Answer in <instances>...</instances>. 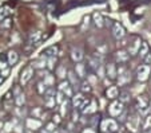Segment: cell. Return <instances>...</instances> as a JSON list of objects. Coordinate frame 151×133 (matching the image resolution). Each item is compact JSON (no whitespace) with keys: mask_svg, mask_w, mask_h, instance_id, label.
<instances>
[{"mask_svg":"<svg viewBox=\"0 0 151 133\" xmlns=\"http://www.w3.org/2000/svg\"><path fill=\"white\" fill-rule=\"evenodd\" d=\"M124 112V104L122 101H112L109 106V113L111 117H119Z\"/></svg>","mask_w":151,"mask_h":133,"instance_id":"6da1fadb","label":"cell"},{"mask_svg":"<svg viewBox=\"0 0 151 133\" xmlns=\"http://www.w3.org/2000/svg\"><path fill=\"white\" fill-rule=\"evenodd\" d=\"M150 71H151V67L150 65H140L139 67L137 69V78L138 81L140 82H145L148 79V75H150Z\"/></svg>","mask_w":151,"mask_h":133,"instance_id":"7a4b0ae2","label":"cell"},{"mask_svg":"<svg viewBox=\"0 0 151 133\" xmlns=\"http://www.w3.org/2000/svg\"><path fill=\"white\" fill-rule=\"evenodd\" d=\"M96 109H98V104L95 100H86L83 106L80 108L82 113H84V114H92V113L96 112Z\"/></svg>","mask_w":151,"mask_h":133,"instance_id":"3957f363","label":"cell"},{"mask_svg":"<svg viewBox=\"0 0 151 133\" xmlns=\"http://www.w3.org/2000/svg\"><path fill=\"white\" fill-rule=\"evenodd\" d=\"M32 75H34V67L27 66L26 69L22 71V74H20V85H22V86H26L29 82V79L32 78Z\"/></svg>","mask_w":151,"mask_h":133,"instance_id":"277c9868","label":"cell"},{"mask_svg":"<svg viewBox=\"0 0 151 133\" xmlns=\"http://www.w3.org/2000/svg\"><path fill=\"white\" fill-rule=\"evenodd\" d=\"M112 35H114L115 39H123L126 35V30L124 27H123V24L120 23H114L112 24Z\"/></svg>","mask_w":151,"mask_h":133,"instance_id":"5b68a950","label":"cell"},{"mask_svg":"<svg viewBox=\"0 0 151 133\" xmlns=\"http://www.w3.org/2000/svg\"><path fill=\"white\" fill-rule=\"evenodd\" d=\"M140 44H142V41H140V38H134V41L131 42V43L128 44V54H130V57H134V55L138 54V51H139V47Z\"/></svg>","mask_w":151,"mask_h":133,"instance_id":"8992f818","label":"cell"},{"mask_svg":"<svg viewBox=\"0 0 151 133\" xmlns=\"http://www.w3.org/2000/svg\"><path fill=\"white\" fill-rule=\"evenodd\" d=\"M71 59L75 62V63H79V62L83 61L84 58V54H83V50L79 49V47H72L71 49Z\"/></svg>","mask_w":151,"mask_h":133,"instance_id":"52a82bcc","label":"cell"},{"mask_svg":"<svg viewBox=\"0 0 151 133\" xmlns=\"http://www.w3.org/2000/svg\"><path fill=\"white\" fill-rule=\"evenodd\" d=\"M106 77H109L110 79L118 78V69L115 66V63H109L106 66Z\"/></svg>","mask_w":151,"mask_h":133,"instance_id":"ba28073f","label":"cell"},{"mask_svg":"<svg viewBox=\"0 0 151 133\" xmlns=\"http://www.w3.org/2000/svg\"><path fill=\"white\" fill-rule=\"evenodd\" d=\"M84 102H86V97L83 96V93H78V94H75V96L72 97V106H74L75 109H80Z\"/></svg>","mask_w":151,"mask_h":133,"instance_id":"9c48e42d","label":"cell"},{"mask_svg":"<svg viewBox=\"0 0 151 133\" xmlns=\"http://www.w3.org/2000/svg\"><path fill=\"white\" fill-rule=\"evenodd\" d=\"M139 122H140L139 117H137V116L128 117V120H127V128L131 130V132H137L138 128H139Z\"/></svg>","mask_w":151,"mask_h":133,"instance_id":"30bf717a","label":"cell"},{"mask_svg":"<svg viewBox=\"0 0 151 133\" xmlns=\"http://www.w3.org/2000/svg\"><path fill=\"white\" fill-rule=\"evenodd\" d=\"M75 74H76L80 79H83L86 75H87V66H86L83 62L75 63Z\"/></svg>","mask_w":151,"mask_h":133,"instance_id":"8fae6325","label":"cell"},{"mask_svg":"<svg viewBox=\"0 0 151 133\" xmlns=\"http://www.w3.org/2000/svg\"><path fill=\"white\" fill-rule=\"evenodd\" d=\"M128 59H130V54H128V51H126V50H119V51H116V54H115V61H116L118 63H126Z\"/></svg>","mask_w":151,"mask_h":133,"instance_id":"7c38bea8","label":"cell"},{"mask_svg":"<svg viewBox=\"0 0 151 133\" xmlns=\"http://www.w3.org/2000/svg\"><path fill=\"white\" fill-rule=\"evenodd\" d=\"M17 61H19V54L16 51H14V50H9L7 52V62H8V65L14 66V65L17 63Z\"/></svg>","mask_w":151,"mask_h":133,"instance_id":"4fadbf2b","label":"cell"},{"mask_svg":"<svg viewBox=\"0 0 151 133\" xmlns=\"http://www.w3.org/2000/svg\"><path fill=\"white\" fill-rule=\"evenodd\" d=\"M32 67H34V69L43 70L44 67H47V58L44 57V55H43V57H40V58L35 59V61L32 62Z\"/></svg>","mask_w":151,"mask_h":133,"instance_id":"5bb4252c","label":"cell"},{"mask_svg":"<svg viewBox=\"0 0 151 133\" xmlns=\"http://www.w3.org/2000/svg\"><path fill=\"white\" fill-rule=\"evenodd\" d=\"M116 79H118V85H119V86H123V85L128 84V82L131 81V77H130V73H128V70H127V71H124L123 74H119Z\"/></svg>","mask_w":151,"mask_h":133,"instance_id":"9a60e30c","label":"cell"},{"mask_svg":"<svg viewBox=\"0 0 151 133\" xmlns=\"http://www.w3.org/2000/svg\"><path fill=\"white\" fill-rule=\"evenodd\" d=\"M106 96H107L109 100L118 98V97H119V89H118V86H110L109 89H107V92H106Z\"/></svg>","mask_w":151,"mask_h":133,"instance_id":"2e32d148","label":"cell"},{"mask_svg":"<svg viewBox=\"0 0 151 133\" xmlns=\"http://www.w3.org/2000/svg\"><path fill=\"white\" fill-rule=\"evenodd\" d=\"M56 77L59 79H66V77H68V71H67L66 66L64 65H59V66L56 67Z\"/></svg>","mask_w":151,"mask_h":133,"instance_id":"e0dca14e","label":"cell"},{"mask_svg":"<svg viewBox=\"0 0 151 133\" xmlns=\"http://www.w3.org/2000/svg\"><path fill=\"white\" fill-rule=\"evenodd\" d=\"M150 52V47H148V43L147 42H142V44H140L139 47V51H138V55H139L140 59H145V57Z\"/></svg>","mask_w":151,"mask_h":133,"instance_id":"ac0fdd59","label":"cell"},{"mask_svg":"<svg viewBox=\"0 0 151 133\" xmlns=\"http://www.w3.org/2000/svg\"><path fill=\"white\" fill-rule=\"evenodd\" d=\"M92 19H94V24L98 27V28H102V27L104 26V19H103L102 14L95 12V14L92 15Z\"/></svg>","mask_w":151,"mask_h":133,"instance_id":"d6986e66","label":"cell"},{"mask_svg":"<svg viewBox=\"0 0 151 133\" xmlns=\"http://www.w3.org/2000/svg\"><path fill=\"white\" fill-rule=\"evenodd\" d=\"M68 81L71 85H74V87H80V84H79V77H76V74H75L74 71H68Z\"/></svg>","mask_w":151,"mask_h":133,"instance_id":"ffe728a7","label":"cell"},{"mask_svg":"<svg viewBox=\"0 0 151 133\" xmlns=\"http://www.w3.org/2000/svg\"><path fill=\"white\" fill-rule=\"evenodd\" d=\"M43 54H44V57H46V58H56V55H58V47L56 46L48 47V49L43 52Z\"/></svg>","mask_w":151,"mask_h":133,"instance_id":"44dd1931","label":"cell"},{"mask_svg":"<svg viewBox=\"0 0 151 133\" xmlns=\"http://www.w3.org/2000/svg\"><path fill=\"white\" fill-rule=\"evenodd\" d=\"M107 129H109L110 132H118V130H119L118 129V122L112 118L107 120Z\"/></svg>","mask_w":151,"mask_h":133,"instance_id":"7402d4cb","label":"cell"},{"mask_svg":"<svg viewBox=\"0 0 151 133\" xmlns=\"http://www.w3.org/2000/svg\"><path fill=\"white\" fill-rule=\"evenodd\" d=\"M43 82L46 84V86L52 87V86H54V84H55V77H54V75H51V74H47V75H44Z\"/></svg>","mask_w":151,"mask_h":133,"instance_id":"603a6c76","label":"cell"},{"mask_svg":"<svg viewBox=\"0 0 151 133\" xmlns=\"http://www.w3.org/2000/svg\"><path fill=\"white\" fill-rule=\"evenodd\" d=\"M40 36H42V34H40V31H36V32H32L31 35H29V43L31 44H35L39 42Z\"/></svg>","mask_w":151,"mask_h":133,"instance_id":"cb8c5ba5","label":"cell"},{"mask_svg":"<svg viewBox=\"0 0 151 133\" xmlns=\"http://www.w3.org/2000/svg\"><path fill=\"white\" fill-rule=\"evenodd\" d=\"M79 89L82 90L83 93H90V92H91V89H92V85L90 84L88 81H84V82H82V84H80Z\"/></svg>","mask_w":151,"mask_h":133,"instance_id":"d4e9b609","label":"cell"},{"mask_svg":"<svg viewBox=\"0 0 151 133\" xmlns=\"http://www.w3.org/2000/svg\"><path fill=\"white\" fill-rule=\"evenodd\" d=\"M60 106H62V108H60V116H66L67 113H68V106H70V102L66 100V101H63L62 104H60Z\"/></svg>","mask_w":151,"mask_h":133,"instance_id":"484cf974","label":"cell"},{"mask_svg":"<svg viewBox=\"0 0 151 133\" xmlns=\"http://www.w3.org/2000/svg\"><path fill=\"white\" fill-rule=\"evenodd\" d=\"M24 102H26V96H24L23 93H20V94H17V96L15 97V104H16L17 106H23Z\"/></svg>","mask_w":151,"mask_h":133,"instance_id":"4316f807","label":"cell"},{"mask_svg":"<svg viewBox=\"0 0 151 133\" xmlns=\"http://www.w3.org/2000/svg\"><path fill=\"white\" fill-rule=\"evenodd\" d=\"M96 77L100 79L106 78V67L103 66V65H99V67L96 69Z\"/></svg>","mask_w":151,"mask_h":133,"instance_id":"83f0119b","label":"cell"},{"mask_svg":"<svg viewBox=\"0 0 151 133\" xmlns=\"http://www.w3.org/2000/svg\"><path fill=\"white\" fill-rule=\"evenodd\" d=\"M55 129H56V124H55V122H50V124H47L46 128L42 130V133H54Z\"/></svg>","mask_w":151,"mask_h":133,"instance_id":"f1b7e54d","label":"cell"},{"mask_svg":"<svg viewBox=\"0 0 151 133\" xmlns=\"http://www.w3.org/2000/svg\"><path fill=\"white\" fill-rule=\"evenodd\" d=\"M44 102H46V106L47 108H55V105H58L56 104V98L55 97H51V98H44Z\"/></svg>","mask_w":151,"mask_h":133,"instance_id":"f546056e","label":"cell"},{"mask_svg":"<svg viewBox=\"0 0 151 133\" xmlns=\"http://www.w3.org/2000/svg\"><path fill=\"white\" fill-rule=\"evenodd\" d=\"M143 129H145V133H151V116H148L147 118H146Z\"/></svg>","mask_w":151,"mask_h":133,"instance_id":"4dcf8cb0","label":"cell"},{"mask_svg":"<svg viewBox=\"0 0 151 133\" xmlns=\"http://www.w3.org/2000/svg\"><path fill=\"white\" fill-rule=\"evenodd\" d=\"M8 14H9L8 7H3V8H0V22L6 20L7 16H8Z\"/></svg>","mask_w":151,"mask_h":133,"instance_id":"1f68e13d","label":"cell"},{"mask_svg":"<svg viewBox=\"0 0 151 133\" xmlns=\"http://www.w3.org/2000/svg\"><path fill=\"white\" fill-rule=\"evenodd\" d=\"M119 101H122L123 104H124V102H128L130 101V93H127V92L119 93Z\"/></svg>","mask_w":151,"mask_h":133,"instance_id":"d6a6232c","label":"cell"},{"mask_svg":"<svg viewBox=\"0 0 151 133\" xmlns=\"http://www.w3.org/2000/svg\"><path fill=\"white\" fill-rule=\"evenodd\" d=\"M47 89H48V86H46L44 82H39V84H37V92H39V94L44 96V93L47 92Z\"/></svg>","mask_w":151,"mask_h":133,"instance_id":"836d02e7","label":"cell"},{"mask_svg":"<svg viewBox=\"0 0 151 133\" xmlns=\"http://www.w3.org/2000/svg\"><path fill=\"white\" fill-rule=\"evenodd\" d=\"M55 63H56V58H47V67L50 70L55 69Z\"/></svg>","mask_w":151,"mask_h":133,"instance_id":"e575fe53","label":"cell"},{"mask_svg":"<svg viewBox=\"0 0 151 133\" xmlns=\"http://www.w3.org/2000/svg\"><path fill=\"white\" fill-rule=\"evenodd\" d=\"M27 125H28L29 128H39L42 124H40V121H35V120H34V121H32V120L29 118L28 121H27Z\"/></svg>","mask_w":151,"mask_h":133,"instance_id":"d590c367","label":"cell"},{"mask_svg":"<svg viewBox=\"0 0 151 133\" xmlns=\"http://www.w3.org/2000/svg\"><path fill=\"white\" fill-rule=\"evenodd\" d=\"M100 128H102V132H107V120H103L102 124H100Z\"/></svg>","mask_w":151,"mask_h":133,"instance_id":"8d00e7d4","label":"cell"},{"mask_svg":"<svg viewBox=\"0 0 151 133\" xmlns=\"http://www.w3.org/2000/svg\"><path fill=\"white\" fill-rule=\"evenodd\" d=\"M143 61H145V63H146V65H151V52H148V54L146 55Z\"/></svg>","mask_w":151,"mask_h":133,"instance_id":"74e56055","label":"cell"},{"mask_svg":"<svg viewBox=\"0 0 151 133\" xmlns=\"http://www.w3.org/2000/svg\"><path fill=\"white\" fill-rule=\"evenodd\" d=\"M106 51H107V47H106V44H103V46H99V47H98V52H102V54L104 55Z\"/></svg>","mask_w":151,"mask_h":133,"instance_id":"f35d334b","label":"cell"},{"mask_svg":"<svg viewBox=\"0 0 151 133\" xmlns=\"http://www.w3.org/2000/svg\"><path fill=\"white\" fill-rule=\"evenodd\" d=\"M54 122H55V124H59V122H60V116H59V114H55V116H54Z\"/></svg>","mask_w":151,"mask_h":133,"instance_id":"ab89813d","label":"cell"},{"mask_svg":"<svg viewBox=\"0 0 151 133\" xmlns=\"http://www.w3.org/2000/svg\"><path fill=\"white\" fill-rule=\"evenodd\" d=\"M82 133H95V130H94V129H91V128H86V129L83 130Z\"/></svg>","mask_w":151,"mask_h":133,"instance_id":"60d3db41","label":"cell"},{"mask_svg":"<svg viewBox=\"0 0 151 133\" xmlns=\"http://www.w3.org/2000/svg\"><path fill=\"white\" fill-rule=\"evenodd\" d=\"M4 78H6V77L1 74V70H0V84H3V82H4Z\"/></svg>","mask_w":151,"mask_h":133,"instance_id":"b9f144b4","label":"cell"},{"mask_svg":"<svg viewBox=\"0 0 151 133\" xmlns=\"http://www.w3.org/2000/svg\"><path fill=\"white\" fill-rule=\"evenodd\" d=\"M74 121H78V114H74Z\"/></svg>","mask_w":151,"mask_h":133,"instance_id":"7bdbcfd3","label":"cell"},{"mask_svg":"<svg viewBox=\"0 0 151 133\" xmlns=\"http://www.w3.org/2000/svg\"><path fill=\"white\" fill-rule=\"evenodd\" d=\"M148 110H150V113H151V104L148 105Z\"/></svg>","mask_w":151,"mask_h":133,"instance_id":"ee69618b","label":"cell"},{"mask_svg":"<svg viewBox=\"0 0 151 133\" xmlns=\"http://www.w3.org/2000/svg\"><path fill=\"white\" fill-rule=\"evenodd\" d=\"M54 133H58V132H56V130H55V132H54Z\"/></svg>","mask_w":151,"mask_h":133,"instance_id":"f6af8a7d","label":"cell"},{"mask_svg":"<svg viewBox=\"0 0 151 133\" xmlns=\"http://www.w3.org/2000/svg\"><path fill=\"white\" fill-rule=\"evenodd\" d=\"M119 133H123V132H119Z\"/></svg>","mask_w":151,"mask_h":133,"instance_id":"bcb514c9","label":"cell"}]
</instances>
